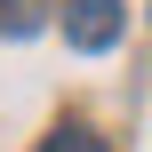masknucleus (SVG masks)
<instances>
[{
    "instance_id": "2",
    "label": "nucleus",
    "mask_w": 152,
    "mask_h": 152,
    "mask_svg": "<svg viewBox=\"0 0 152 152\" xmlns=\"http://www.w3.org/2000/svg\"><path fill=\"white\" fill-rule=\"evenodd\" d=\"M40 152H112V144H104L96 128H80V120H72V128H56V136H48Z\"/></svg>"
},
{
    "instance_id": "1",
    "label": "nucleus",
    "mask_w": 152,
    "mask_h": 152,
    "mask_svg": "<svg viewBox=\"0 0 152 152\" xmlns=\"http://www.w3.org/2000/svg\"><path fill=\"white\" fill-rule=\"evenodd\" d=\"M120 32H128V8H120V0H72V8H64V40H72L80 56L112 48Z\"/></svg>"
}]
</instances>
